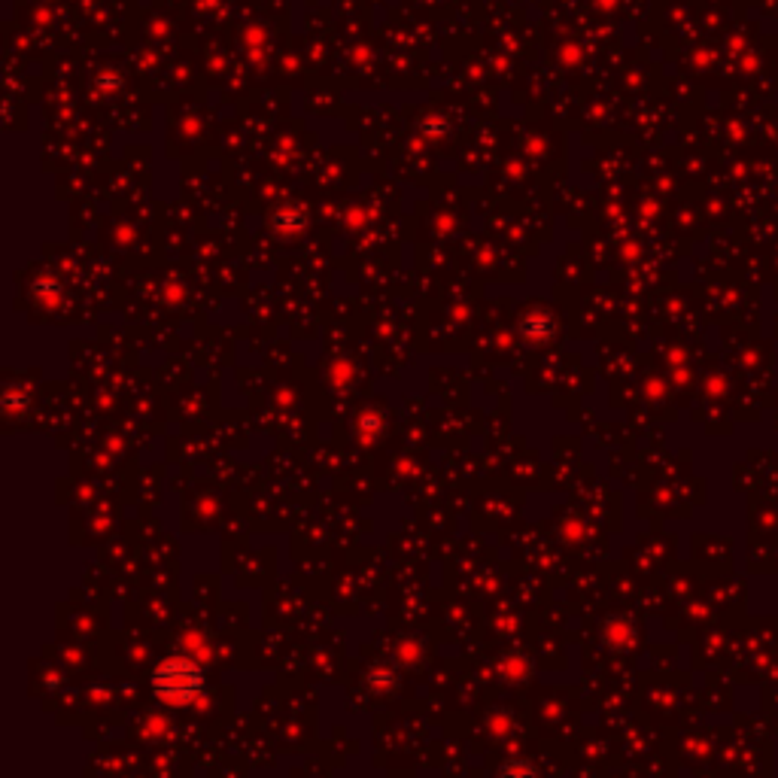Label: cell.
I'll return each mask as SVG.
<instances>
[{
    "label": "cell",
    "instance_id": "obj_1",
    "mask_svg": "<svg viewBox=\"0 0 778 778\" xmlns=\"http://www.w3.org/2000/svg\"><path fill=\"white\" fill-rule=\"evenodd\" d=\"M155 684V693H159V699H165V703L171 706H186L192 703V699L201 693L204 681H201V672L198 666L186 663V660H168L159 666V672H155L152 678Z\"/></svg>",
    "mask_w": 778,
    "mask_h": 778
}]
</instances>
